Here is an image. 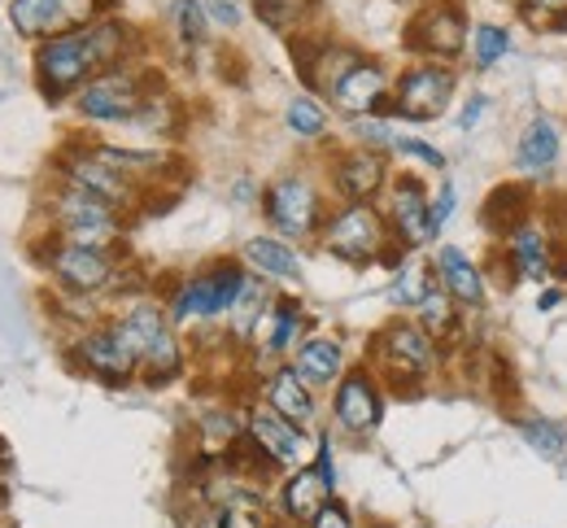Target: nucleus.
Instances as JSON below:
<instances>
[{"mask_svg":"<svg viewBox=\"0 0 567 528\" xmlns=\"http://www.w3.org/2000/svg\"><path fill=\"white\" fill-rule=\"evenodd\" d=\"M141 49V31L132 22L105 13V18H96L83 31H66V35L40 40L31 49V75H35V87H40V96L49 105H66L96 75L136 62Z\"/></svg>","mask_w":567,"mask_h":528,"instance_id":"1","label":"nucleus"},{"mask_svg":"<svg viewBox=\"0 0 567 528\" xmlns=\"http://www.w3.org/2000/svg\"><path fill=\"white\" fill-rule=\"evenodd\" d=\"M35 262L49 271V280L58 284L62 298H83V302H105L123 293L127 280V262L114 249H92V245H74L58 236H40L35 245Z\"/></svg>","mask_w":567,"mask_h":528,"instance_id":"2","label":"nucleus"},{"mask_svg":"<svg viewBox=\"0 0 567 528\" xmlns=\"http://www.w3.org/2000/svg\"><path fill=\"white\" fill-rule=\"evenodd\" d=\"M332 193H328V179L323 170H310V166H292L280 170L267 188H262V219L267 231H276L292 245H306V240H319V231L332 215Z\"/></svg>","mask_w":567,"mask_h":528,"instance_id":"3","label":"nucleus"},{"mask_svg":"<svg viewBox=\"0 0 567 528\" xmlns=\"http://www.w3.org/2000/svg\"><path fill=\"white\" fill-rule=\"evenodd\" d=\"M245 284H249V267L240 258H210L206 267L179 276L162 302L179 332L184 328H223V319L231 314Z\"/></svg>","mask_w":567,"mask_h":528,"instance_id":"4","label":"nucleus"},{"mask_svg":"<svg viewBox=\"0 0 567 528\" xmlns=\"http://www.w3.org/2000/svg\"><path fill=\"white\" fill-rule=\"evenodd\" d=\"M315 245L350 267H375V262L398 267L406 258V249L389 231L380 201H337Z\"/></svg>","mask_w":567,"mask_h":528,"instance_id":"5","label":"nucleus"},{"mask_svg":"<svg viewBox=\"0 0 567 528\" xmlns=\"http://www.w3.org/2000/svg\"><path fill=\"white\" fill-rule=\"evenodd\" d=\"M384 389H420L436 367H441V345L415 323V314H398L389 323H380L367 337V359H362Z\"/></svg>","mask_w":567,"mask_h":528,"instance_id":"6","label":"nucleus"},{"mask_svg":"<svg viewBox=\"0 0 567 528\" xmlns=\"http://www.w3.org/2000/svg\"><path fill=\"white\" fill-rule=\"evenodd\" d=\"M44 231L58 240H74V245H92V249H114L123 253L127 240V215L79 193L71 184H49V201H44Z\"/></svg>","mask_w":567,"mask_h":528,"instance_id":"7","label":"nucleus"},{"mask_svg":"<svg viewBox=\"0 0 567 528\" xmlns=\"http://www.w3.org/2000/svg\"><path fill=\"white\" fill-rule=\"evenodd\" d=\"M157 87H162V83L153 79L148 66L127 62V66H114V71L92 79V83L71 101V110L83 127H132L136 114L144 110V101H148Z\"/></svg>","mask_w":567,"mask_h":528,"instance_id":"8","label":"nucleus"},{"mask_svg":"<svg viewBox=\"0 0 567 528\" xmlns=\"http://www.w3.org/2000/svg\"><path fill=\"white\" fill-rule=\"evenodd\" d=\"M494 262H502V280L524 284H564V236H555L537 215L497 236Z\"/></svg>","mask_w":567,"mask_h":528,"instance_id":"9","label":"nucleus"},{"mask_svg":"<svg viewBox=\"0 0 567 528\" xmlns=\"http://www.w3.org/2000/svg\"><path fill=\"white\" fill-rule=\"evenodd\" d=\"M402 44L411 53V62H445L458 66L467 62V44H472V18L458 0H424L415 4Z\"/></svg>","mask_w":567,"mask_h":528,"instance_id":"10","label":"nucleus"},{"mask_svg":"<svg viewBox=\"0 0 567 528\" xmlns=\"http://www.w3.org/2000/svg\"><path fill=\"white\" fill-rule=\"evenodd\" d=\"M53 179L71 184V188L105 201V206H114V210H123L127 219L141 215L144 206H148V197H153V193H144L141 184H132L127 175H118L114 166H105L96 153L87 149L83 136H74L71 145H62V153L53 157Z\"/></svg>","mask_w":567,"mask_h":528,"instance_id":"11","label":"nucleus"},{"mask_svg":"<svg viewBox=\"0 0 567 528\" xmlns=\"http://www.w3.org/2000/svg\"><path fill=\"white\" fill-rule=\"evenodd\" d=\"M458 92V66L445 62H406L393 79V123H436Z\"/></svg>","mask_w":567,"mask_h":528,"instance_id":"12","label":"nucleus"},{"mask_svg":"<svg viewBox=\"0 0 567 528\" xmlns=\"http://www.w3.org/2000/svg\"><path fill=\"white\" fill-rule=\"evenodd\" d=\"M4 13H9L13 35L35 49L40 40L92 27L96 18L110 13V0H9Z\"/></svg>","mask_w":567,"mask_h":528,"instance_id":"13","label":"nucleus"},{"mask_svg":"<svg viewBox=\"0 0 567 528\" xmlns=\"http://www.w3.org/2000/svg\"><path fill=\"white\" fill-rule=\"evenodd\" d=\"M71 363L83 376L101 380L105 389H127V384H141V363L136 354L123 345V337L114 332L110 314L83 332H74L71 341Z\"/></svg>","mask_w":567,"mask_h":528,"instance_id":"14","label":"nucleus"},{"mask_svg":"<svg viewBox=\"0 0 567 528\" xmlns=\"http://www.w3.org/2000/svg\"><path fill=\"white\" fill-rule=\"evenodd\" d=\"M393 79L398 75L380 58L362 53L354 66L332 83L328 105H332V114H341L350 123L354 118H393Z\"/></svg>","mask_w":567,"mask_h":528,"instance_id":"15","label":"nucleus"},{"mask_svg":"<svg viewBox=\"0 0 567 528\" xmlns=\"http://www.w3.org/2000/svg\"><path fill=\"white\" fill-rule=\"evenodd\" d=\"M323 179H328L332 201H380L393 179V162L389 153L341 145L323 157Z\"/></svg>","mask_w":567,"mask_h":528,"instance_id":"16","label":"nucleus"},{"mask_svg":"<svg viewBox=\"0 0 567 528\" xmlns=\"http://www.w3.org/2000/svg\"><path fill=\"white\" fill-rule=\"evenodd\" d=\"M380 210L389 219L393 240L406 249V253H420L432 249V193L415 170H398L380 197Z\"/></svg>","mask_w":567,"mask_h":528,"instance_id":"17","label":"nucleus"},{"mask_svg":"<svg viewBox=\"0 0 567 528\" xmlns=\"http://www.w3.org/2000/svg\"><path fill=\"white\" fill-rule=\"evenodd\" d=\"M380 424H384V384L367 363H354L332 389V428L354 442H367Z\"/></svg>","mask_w":567,"mask_h":528,"instance_id":"18","label":"nucleus"},{"mask_svg":"<svg viewBox=\"0 0 567 528\" xmlns=\"http://www.w3.org/2000/svg\"><path fill=\"white\" fill-rule=\"evenodd\" d=\"M245 442L254 446V454L262 458L267 472H292V467L310 463V458H306L310 433L297 428V424H288V420L276 415L267 402H254V406L245 411Z\"/></svg>","mask_w":567,"mask_h":528,"instance_id":"19","label":"nucleus"},{"mask_svg":"<svg viewBox=\"0 0 567 528\" xmlns=\"http://www.w3.org/2000/svg\"><path fill=\"white\" fill-rule=\"evenodd\" d=\"M310 337V310L301 306V298H292V293H276V302L267 310V319H262V332H258V341L249 345L258 359L254 363H262L267 359V372L276 367V363H288L292 354H297V345Z\"/></svg>","mask_w":567,"mask_h":528,"instance_id":"20","label":"nucleus"},{"mask_svg":"<svg viewBox=\"0 0 567 528\" xmlns=\"http://www.w3.org/2000/svg\"><path fill=\"white\" fill-rule=\"evenodd\" d=\"M258 402H267L276 415H284L288 424H297L306 433L319 424V389L292 363H276L271 372L258 376Z\"/></svg>","mask_w":567,"mask_h":528,"instance_id":"21","label":"nucleus"},{"mask_svg":"<svg viewBox=\"0 0 567 528\" xmlns=\"http://www.w3.org/2000/svg\"><path fill=\"white\" fill-rule=\"evenodd\" d=\"M432 267H436V284L463 310H485L489 306V276L463 245H436Z\"/></svg>","mask_w":567,"mask_h":528,"instance_id":"22","label":"nucleus"},{"mask_svg":"<svg viewBox=\"0 0 567 528\" xmlns=\"http://www.w3.org/2000/svg\"><path fill=\"white\" fill-rule=\"evenodd\" d=\"M559 157H564V127H559L550 114H533V118L519 127V136H515V153H511L515 170L537 184V179L555 175Z\"/></svg>","mask_w":567,"mask_h":528,"instance_id":"23","label":"nucleus"},{"mask_svg":"<svg viewBox=\"0 0 567 528\" xmlns=\"http://www.w3.org/2000/svg\"><path fill=\"white\" fill-rule=\"evenodd\" d=\"M332 498H337V489L319 476L315 463H301V467L284 472L280 489H276V507H280V516L292 528H306Z\"/></svg>","mask_w":567,"mask_h":528,"instance_id":"24","label":"nucleus"},{"mask_svg":"<svg viewBox=\"0 0 567 528\" xmlns=\"http://www.w3.org/2000/svg\"><path fill=\"white\" fill-rule=\"evenodd\" d=\"M236 258H240L254 276H262V280H280V284H301V271H306L301 249H297L292 240L276 236V231H258V236H249V240L240 245Z\"/></svg>","mask_w":567,"mask_h":528,"instance_id":"25","label":"nucleus"},{"mask_svg":"<svg viewBox=\"0 0 567 528\" xmlns=\"http://www.w3.org/2000/svg\"><path fill=\"white\" fill-rule=\"evenodd\" d=\"M288 363L310 380L315 389H337V380L354 367L350 354H346V341L332 337V332H310V337L297 345V354H292Z\"/></svg>","mask_w":567,"mask_h":528,"instance_id":"26","label":"nucleus"},{"mask_svg":"<svg viewBox=\"0 0 567 528\" xmlns=\"http://www.w3.org/2000/svg\"><path fill=\"white\" fill-rule=\"evenodd\" d=\"M432 289H436V267H432V253L420 249V253H406V258L393 267L384 298H389V306H393L398 314H415V310L432 298Z\"/></svg>","mask_w":567,"mask_h":528,"instance_id":"27","label":"nucleus"},{"mask_svg":"<svg viewBox=\"0 0 567 528\" xmlns=\"http://www.w3.org/2000/svg\"><path fill=\"white\" fill-rule=\"evenodd\" d=\"M284 127H288V136H297L306 145H319L332 132V105L323 96H315V92H297L284 105Z\"/></svg>","mask_w":567,"mask_h":528,"instance_id":"28","label":"nucleus"},{"mask_svg":"<svg viewBox=\"0 0 567 528\" xmlns=\"http://www.w3.org/2000/svg\"><path fill=\"white\" fill-rule=\"evenodd\" d=\"M254 13H258V22H262L267 31L297 40V35H306V27L315 22L319 0H254Z\"/></svg>","mask_w":567,"mask_h":528,"instance_id":"29","label":"nucleus"},{"mask_svg":"<svg viewBox=\"0 0 567 528\" xmlns=\"http://www.w3.org/2000/svg\"><path fill=\"white\" fill-rule=\"evenodd\" d=\"M166 22H171V35L179 49L197 53L210 44V13H206V0H171L166 4Z\"/></svg>","mask_w":567,"mask_h":528,"instance_id":"30","label":"nucleus"},{"mask_svg":"<svg viewBox=\"0 0 567 528\" xmlns=\"http://www.w3.org/2000/svg\"><path fill=\"white\" fill-rule=\"evenodd\" d=\"M415 323L424 328L436 345H445V341H450V337H458V328H463V306L454 302V298L436 284V289H432V298L415 310Z\"/></svg>","mask_w":567,"mask_h":528,"instance_id":"31","label":"nucleus"},{"mask_svg":"<svg viewBox=\"0 0 567 528\" xmlns=\"http://www.w3.org/2000/svg\"><path fill=\"white\" fill-rule=\"evenodd\" d=\"M502 58H511V31L502 22H476L472 44H467V62L476 71H494Z\"/></svg>","mask_w":567,"mask_h":528,"instance_id":"32","label":"nucleus"},{"mask_svg":"<svg viewBox=\"0 0 567 528\" xmlns=\"http://www.w3.org/2000/svg\"><path fill=\"white\" fill-rule=\"evenodd\" d=\"M519 428V437L528 442V451L537 454V458H546V463H564L567 454V428H559L555 420H519L515 424Z\"/></svg>","mask_w":567,"mask_h":528,"instance_id":"33","label":"nucleus"},{"mask_svg":"<svg viewBox=\"0 0 567 528\" xmlns=\"http://www.w3.org/2000/svg\"><path fill=\"white\" fill-rule=\"evenodd\" d=\"M175 123H179V110H175V101L157 87V92L144 101V110L136 114V123H132V127H141V132H148V136H171V132H175Z\"/></svg>","mask_w":567,"mask_h":528,"instance_id":"34","label":"nucleus"},{"mask_svg":"<svg viewBox=\"0 0 567 528\" xmlns=\"http://www.w3.org/2000/svg\"><path fill=\"white\" fill-rule=\"evenodd\" d=\"M389 157L415 162V166H424V170H436V175H445V166H450V157H445V153L436 149V145H427L424 136H411V132H398V141H393Z\"/></svg>","mask_w":567,"mask_h":528,"instance_id":"35","label":"nucleus"},{"mask_svg":"<svg viewBox=\"0 0 567 528\" xmlns=\"http://www.w3.org/2000/svg\"><path fill=\"white\" fill-rule=\"evenodd\" d=\"M533 31H567V0H515Z\"/></svg>","mask_w":567,"mask_h":528,"instance_id":"36","label":"nucleus"},{"mask_svg":"<svg viewBox=\"0 0 567 528\" xmlns=\"http://www.w3.org/2000/svg\"><path fill=\"white\" fill-rule=\"evenodd\" d=\"M350 136H354V145H362V149L389 153L393 141H398V123L393 118H354L350 123Z\"/></svg>","mask_w":567,"mask_h":528,"instance_id":"37","label":"nucleus"},{"mask_svg":"<svg viewBox=\"0 0 567 528\" xmlns=\"http://www.w3.org/2000/svg\"><path fill=\"white\" fill-rule=\"evenodd\" d=\"M454 210H458V188L454 179H441V188L432 193V245H441V231L454 224Z\"/></svg>","mask_w":567,"mask_h":528,"instance_id":"38","label":"nucleus"},{"mask_svg":"<svg viewBox=\"0 0 567 528\" xmlns=\"http://www.w3.org/2000/svg\"><path fill=\"white\" fill-rule=\"evenodd\" d=\"M306 528H358V520L341 498H332V503H328V507H323V511H319Z\"/></svg>","mask_w":567,"mask_h":528,"instance_id":"39","label":"nucleus"},{"mask_svg":"<svg viewBox=\"0 0 567 528\" xmlns=\"http://www.w3.org/2000/svg\"><path fill=\"white\" fill-rule=\"evenodd\" d=\"M485 114H489V96L485 92H472L467 105H463V114H458V132H476L485 123Z\"/></svg>","mask_w":567,"mask_h":528,"instance_id":"40","label":"nucleus"},{"mask_svg":"<svg viewBox=\"0 0 567 528\" xmlns=\"http://www.w3.org/2000/svg\"><path fill=\"white\" fill-rule=\"evenodd\" d=\"M206 13H210L214 27H236L240 22V9H236V0H206Z\"/></svg>","mask_w":567,"mask_h":528,"instance_id":"41","label":"nucleus"},{"mask_svg":"<svg viewBox=\"0 0 567 528\" xmlns=\"http://www.w3.org/2000/svg\"><path fill=\"white\" fill-rule=\"evenodd\" d=\"M559 302H564V289H559V284H550V289H542V293H537V310H542V314H550Z\"/></svg>","mask_w":567,"mask_h":528,"instance_id":"42","label":"nucleus"},{"mask_svg":"<svg viewBox=\"0 0 567 528\" xmlns=\"http://www.w3.org/2000/svg\"><path fill=\"white\" fill-rule=\"evenodd\" d=\"M564 284H567V236H564Z\"/></svg>","mask_w":567,"mask_h":528,"instance_id":"43","label":"nucleus"},{"mask_svg":"<svg viewBox=\"0 0 567 528\" xmlns=\"http://www.w3.org/2000/svg\"><path fill=\"white\" fill-rule=\"evenodd\" d=\"M375 528H389V525H375Z\"/></svg>","mask_w":567,"mask_h":528,"instance_id":"44","label":"nucleus"}]
</instances>
